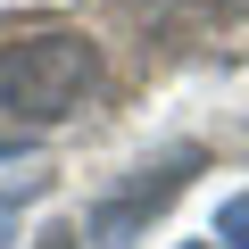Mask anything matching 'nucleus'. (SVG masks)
Masks as SVG:
<instances>
[{"mask_svg":"<svg viewBox=\"0 0 249 249\" xmlns=\"http://www.w3.org/2000/svg\"><path fill=\"white\" fill-rule=\"evenodd\" d=\"M91 83H100V50H91L83 34H67V25L25 34V42L0 50V100H9L17 116H34V124L75 116Z\"/></svg>","mask_w":249,"mask_h":249,"instance_id":"nucleus-1","label":"nucleus"},{"mask_svg":"<svg viewBox=\"0 0 249 249\" xmlns=\"http://www.w3.org/2000/svg\"><path fill=\"white\" fill-rule=\"evenodd\" d=\"M191 166H199V150H166L158 166H142V175L124 183L116 199H100V208H91V232H100V249H124L142 216H158V208L183 191V175H191Z\"/></svg>","mask_w":249,"mask_h":249,"instance_id":"nucleus-2","label":"nucleus"},{"mask_svg":"<svg viewBox=\"0 0 249 249\" xmlns=\"http://www.w3.org/2000/svg\"><path fill=\"white\" fill-rule=\"evenodd\" d=\"M216 241H224V249H249V191H232V199L216 208Z\"/></svg>","mask_w":249,"mask_h":249,"instance_id":"nucleus-3","label":"nucleus"},{"mask_svg":"<svg viewBox=\"0 0 249 249\" xmlns=\"http://www.w3.org/2000/svg\"><path fill=\"white\" fill-rule=\"evenodd\" d=\"M34 249H83V241H75V224H50V232H34Z\"/></svg>","mask_w":249,"mask_h":249,"instance_id":"nucleus-4","label":"nucleus"},{"mask_svg":"<svg viewBox=\"0 0 249 249\" xmlns=\"http://www.w3.org/2000/svg\"><path fill=\"white\" fill-rule=\"evenodd\" d=\"M208 9H216V17H241V9H249V0H208Z\"/></svg>","mask_w":249,"mask_h":249,"instance_id":"nucleus-5","label":"nucleus"},{"mask_svg":"<svg viewBox=\"0 0 249 249\" xmlns=\"http://www.w3.org/2000/svg\"><path fill=\"white\" fill-rule=\"evenodd\" d=\"M183 249H216V241H183Z\"/></svg>","mask_w":249,"mask_h":249,"instance_id":"nucleus-6","label":"nucleus"}]
</instances>
